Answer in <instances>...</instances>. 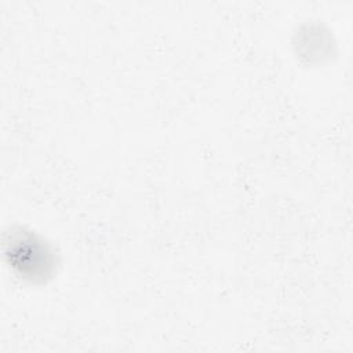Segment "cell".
Segmentation results:
<instances>
[{"label": "cell", "instance_id": "6da1fadb", "mask_svg": "<svg viewBox=\"0 0 353 353\" xmlns=\"http://www.w3.org/2000/svg\"><path fill=\"white\" fill-rule=\"evenodd\" d=\"M6 247L10 263L23 277L44 280L52 274L55 266L54 251L36 233L23 229L12 230L10 240L6 241Z\"/></svg>", "mask_w": 353, "mask_h": 353}]
</instances>
